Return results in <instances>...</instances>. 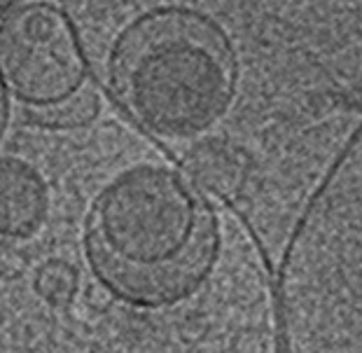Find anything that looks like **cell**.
<instances>
[{
    "mask_svg": "<svg viewBox=\"0 0 362 353\" xmlns=\"http://www.w3.org/2000/svg\"><path fill=\"white\" fill-rule=\"evenodd\" d=\"M59 3L84 71L136 129L248 159L262 225L302 211L358 134L360 0Z\"/></svg>",
    "mask_w": 362,
    "mask_h": 353,
    "instance_id": "cell-1",
    "label": "cell"
},
{
    "mask_svg": "<svg viewBox=\"0 0 362 353\" xmlns=\"http://www.w3.org/2000/svg\"><path fill=\"white\" fill-rule=\"evenodd\" d=\"M82 245L94 281L115 299L166 309L194 295L213 274L220 218L182 173L136 164L94 197Z\"/></svg>",
    "mask_w": 362,
    "mask_h": 353,
    "instance_id": "cell-2",
    "label": "cell"
},
{
    "mask_svg": "<svg viewBox=\"0 0 362 353\" xmlns=\"http://www.w3.org/2000/svg\"><path fill=\"white\" fill-rule=\"evenodd\" d=\"M360 134L292 222L279 267V353H362Z\"/></svg>",
    "mask_w": 362,
    "mask_h": 353,
    "instance_id": "cell-3",
    "label": "cell"
},
{
    "mask_svg": "<svg viewBox=\"0 0 362 353\" xmlns=\"http://www.w3.org/2000/svg\"><path fill=\"white\" fill-rule=\"evenodd\" d=\"M0 73L12 94L37 110L80 91L87 71L64 14L30 3L0 24Z\"/></svg>",
    "mask_w": 362,
    "mask_h": 353,
    "instance_id": "cell-4",
    "label": "cell"
},
{
    "mask_svg": "<svg viewBox=\"0 0 362 353\" xmlns=\"http://www.w3.org/2000/svg\"><path fill=\"white\" fill-rule=\"evenodd\" d=\"M47 183L19 157H0V245L26 241L47 218Z\"/></svg>",
    "mask_w": 362,
    "mask_h": 353,
    "instance_id": "cell-5",
    "label": "cell"
},
{
    "mask_svg": "<svg viewBox=\"0 0 362 353\" xmlns=\"http://www.w3.org/2000/svg\"><path fill=\"white\" fill-rule=\"evenodd\" d=\"M185 178L208 197L229 204H245L252 168L241 152L222 143H199L182 152Z\"/></svg>",
    "mask_w": 362,
    "mask_h": 353,
    "instance_id": "cell-6",
    "label": "cell"
},
{
    "mask_svg": "<svg viewBox=\"0 0 362 353\" xmlns=\"http://www.w3.org/2000/svg\"><path fill=\"white\" fill-rule=\"evenodd\" d=\"M98 108V96L89 87H82L75 94L66 96L64 101L45 105V108L28 110L30 122L42 129H57V132H68V129H80L87 127L96 120Z\"/></svg>",
    "mask_w": 362,
    "mask_h": 353,
    "instance_id": "cell-7",
    "label": "cell"
},
{
    "mask_svg": "<svg viewBox=\"0 0 362 353\" xmlns=\"http://www.w3.org/2000/svg\"><path fill=\"white\" fill-rule=\"evenodd\" d=\"M33 290L37 293V297L45 299L54 309H64V306L73 304V299L80 290L78 267L61 257L45 260L35 270Z\"/></svg>",
    "mask_w": 362,
    "mask_h": 353,
    "instance_id": "cell-8",
    "label": "cell"
},
{
    "mask_svg": "<svg viewBox=\"0 0 362 353\" xmlns=\"http://www.w3.org/2000/svg\"><path fill=\"white\" fill-rule=\"evenodd\" d=\"M232 353H272L267 337L257 330H243L234 340Z\"/></svg>",
    "mask_w": 362,
    "mask_h": 353,
    "instance_id": "cell-9",
    "label": "cell"
},
{
    "mask_svg": "<svg viewBox=\"0 0 362 353\" xmlns=\"http://www.w3.org/2000/svg\"><path fill=\"white\" fill-rule=\"evenodd\" d=\"M26 272V257L17 253L14 248H3L0 250V279L3 281H14Z\"/></svg>",
    "mask_w": 362,
    "mask_h": 353,
    "instance_id": "cell-10",
    "label": "cell"
},
{
    "mask_svg": "<svg viewBox=\"0 0 362 353\" xmlns=\"http://www.w3.org/2000/svg\"><path fill=\"white\" fill-rule=\"evenodd\" d=\"M112 302H115V297L110 295V290L98 281H94L87 290H84V304H87L91 311L103 313V311L110 309Z\"/></svg>",
    "mask_w": 362,
    "mask_h": 353,
    "instance_id": "cell-11",
    "label": "cell"
},
{
    "mask_svg": "<svg viewBox=\"0 0 362 353\" xmlns=\"http://www.w3.org/2000/svg\"><path fill=\"white\" fill-rule=\"evenodd\" d=\"M178 330L185 342H199L208 332V323L202 316H189V318H185V323H180Z\"/></svg>",
    "mask_w": 362,
    "mask_h": 353,
    "instance_id": "cell-12",
    "label": "cell"
},
{
    "mask_svg": "<svg viewBox=\"0 0 362 353\" xmlns=\"http://www.w3.org/2000/svg\"><path fill=\"white\" fill-rule=\"evenodd\" d=\"M7 125H10V101H7V91L5 84L0 80V141L7 132Z\"/></svg>",
    "mask_w": 362,
    "mask_h": 353,
    "instance_id": "cell-13",
    "label": "cell"
},
{
    "mask_svg": "<svg viewBox=\"0 0 362 353\" xmlns=\"http://www.w3.org/2000/svg\"><path fill=\"white\" fill-rule=\"evenodd\" d=\"M19 3H21V0H0V19L7 17L12 10H17Z\"/></svg>",
    "mask_w": 362,
    "mask_h": 353,
    "instance_id": "cell-14",
    "label": "cell"
}]
</instances>
